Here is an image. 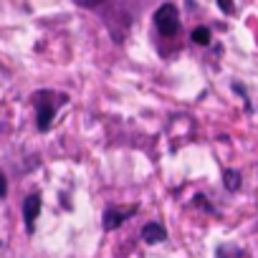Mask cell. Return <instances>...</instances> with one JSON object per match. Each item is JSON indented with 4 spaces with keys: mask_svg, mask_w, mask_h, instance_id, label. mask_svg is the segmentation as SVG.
<instances>
[{
    "mask_svg": "<svg viewBox=\"0 0 258 258\" xmlns=\"http://www.w3.org/2000/svg\"><path fill=\"white\" fill-rule=\"evenodd\" d=\"M155 26L162 36L172 38L177 31H180V16H177V8L172 3H165L157 13H155Z\"/></svg>",
    "mask_w": 258,
    "mask_h": 258,
    "instance_id": "obj_2",
    "label": "cell"
},
{
    "mask_svg": "<svg viewBox=\"0 0 258 258\" xmlns=\"http://www.w3.org/2000/svg\"><path fill=\"white\" fill-rule=\"evenodd\" d=\"M142 238H145L147 243H160V240L167 238V233H165V228H162L160 223H147V225L142 228Z\"/></svg>",
    "mask_w": 258,
    "mask_h": 258,
    "instance_id": "obj_5",
    "label": "cell"
},
{
    "mask_svg": "<svg viewBox=\"0 0 258 258\" xmlns=\"http://www.w3.org/2000/svg\"><path fill=\"white\" fill-rule=\"evenodd\" d=\"M238 185H240V175L235 170H228L225 172V187L228 190H238Z\"/></svg>",
    "mask_w": 258,
    "mask_h": 258,
    "instance_id": "obj_7",
    "label": "cell"
},
{
    "mask_svg": "<svg viewBox=\"0 0 258 258\" xmlns=\"http://www.w3.org/2000/svg\"><path fill=\"white\" fill-rule=\"evenodd\" d=\"M66 101V96L63 94H51V91H41V94H36V124H38V129L41 132H46V129L51 126V121H53V114H56V109L61 106Z\"/></svg>",
    "mask_w": 258,
    "mask_h": 258,
    "instance_id": "obj_1",
    "label": "cell"
},
{
    "mask_svg": "<svg viewBox=\"0 0 258 258\" xmlns=\"http://www.w3.org/2000/svg\"><path fill=\"white\" fill-rule=\"evenodd\" d=\"M192 41H195L198 46H208V43H210V31L203 28V26L195 28V31H192Z\"/></svg>",
    "mask_w": 258,
    "mask_h": 258,
    "instance_id": "obj_6",
    "label": "cell"
},
{
    "mask_svg": "<svg viewBox=\"0 0 258 258\" xmlns=\"http://www.w3.org/2000/svg\"><path fill=\"white\" fill-rule=\"evenodd\" d=\"M38 213H41V198H38V195H31V198L23 203V218H26L28 233H33L36 220H38Z\"/></svg>",
    "mask_w": 258,
    "mask_h": 258,
    "instance_id": "obj_3",
    "label": "cell"
},
{
    "mask_svg": "<svg viewBox=\"0 0 258 258\" xmlns=\"http://www.w3.org/2000/svg\"><path fill=\"white\" fill-rule=\"evenodd\" d=\"M135 210L137 208H126V210H116V208H109L106 213H104V228L106 230H114V228H119L129 215H135Z\"/></svg>",
    "mask_w": 258,
    "mask_h": 258,
    "instance_id": "obj_4",
    "label": "cell"
},
{
    "mask_svg": "<svg viewBox=\"0 0 258 258\" xmlns=\"http://www.w3.org/2000/svg\"><path fill=\"white\" fill-rule=\"evenodd\" d=\"M6 192H8V185H6V177L0 175V198H6Z\"/></svg>",
    "mask_w": 258,
    "mask_h": 258,
    "instance_id": "obj_10",
    "label": "cell"
},
{
    "mask_svg": "<svg viewBox=\"0 0 258 258\" xmlns=\"http://www.w3.org/2000/svg\"><path fill=\"white\" fill-rule=\"evenodd\" d=\"M218 6L223 8V13H233V0H218Z\"/></svg>",
    "mask_w": 258,
    "mask_h": 258,
    "instance_id": "obj_9",
    "label": "cell"
},
{
    "mask_svg": "<svg viewBox=\"0 0 258 258\" xmlns=\"http://www.w3.org/2000/svg\"><path fill=\"white\" fill-rule=\"evenodd\" d=\"M74 3H79V6H84V8H94V6L104 3V0H74Z\"/></svg>",
    "mask_w": 258,
    "mask_h": 258,
    "instance_id": "obj_8",
    "label": "cell"
}]
</instances>
